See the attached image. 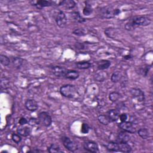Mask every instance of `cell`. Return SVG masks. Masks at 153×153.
Returning <instances> with one entry per match:
<instances>
[{"label": "cell", "instance_id": "d6a6232c", "mask_svg": "<svg viewBox=\"0 0 153 153\" xmlns=\"http://www.w3.org/2000/svg\"><path fill=\"white\" fill-rule=\"evenodd\" d=\"M92 12H93V8H92L91 5L86 3L85 6L84 7V8H83V10H82L83 14L84 16H90L92 13Z\"/></svg>", "mask_w": 153, "mask_h": 153}, {"label": "cell", "instance_id": "ffe728a7", "mask_svg": "<svg viewBox=\"0 0 153 153\" xmlns=\"http://www.w3.org/2000/svg\"><path fill=\"white\" fill-rule=\"evenodd\" d=\"M24 60L19 57H13L11 58V63L14 68L16 69H19L23 63Z\"/></svg>", "mask_w": 153, "mask_h": 153}, {"label": "cell", "instance_id": "3957f363", "mask_svg": "<svg viewBox=\"0 0 153 153\" xmlns=\"http://www.w3.org/2000/svg\"><path fill=\"white\" fill-rule=\"evenodd\" d=\"M60 94L67 98H76L79 94L76 87L72 84H66L60 88Z\"/></svg>", "mask_w": 153, "mask_h": 153}, {"label": "cell", "instance_id": "ac0fdd59", "mask_svg": "<svg viewBox=\"0 0 153 153\" xmlns=\"http://www.w3.org/2000/svg\"><path fill=\"white\" fill-rule=\"evenodd\" d=\"M79 74L78 71L75 70L68 69L65 78L71 80H75V79H76L79 77Z\"/></svg>", "mask_w": 153, "mask_h": 153}, {"label": "cell", "instance_id": "1f68e13d", "mask_svg": "<svg viewBox=\"0 0 153 153\" xmlns=\"http://www.w3.org/2000/svg\"><path fill=\"white\" fill-rule=\"evenodd\" d=\"M106 73L100 71L97 72L94 75V79L99 82H103L105 79H106Z\"/></svg>", "mask_w": 153, "mask_h": 153}, {"label": "cell", "instance_id": "f546056e", "mask_svg": "<svg viewBox=\"0 0 153 153\" xmlns=\"http://www.w3.org/2000/svg\"><path fill=\"white\" fill-rule=\"evenodd\" d=\"M121 94L118 91H112L109 94V99L112 102H117L118 100H119Z\"/></svg>", "mask_w": 153, "mask_h": 153}, {"label": "cell", "instance_id": "7c38bea8", "mask_svg": "<svg viewBox=\"0 0 153 153\" xmlns=\"http://www.w3.org/2000/svg\"><path fill=\"white\" fill-rule=\"evenodd\" d=\"M25 106L27 110L31 112L36 111L38 108V104L37 102L35 100L31 99H27L25 101Z\"/></svg>", "mask_w": 153, "mask_h": 153}, {"label": "cell", "instance_id": "cb8c5ba5", "mask_svg": "<svg viewBox=\"0 0 153 153\" xmlns=\"http://www.w3.org/2000/svg\"><path fill=\"white\" fill-rule=\"evenodd\" d=\"M132 149L127 143H119V151L122 152H130Z\"/></svg>", "mask_w": 153, "mask_h": 153}, {"label": "cell", "instance_id": "ba28073f", "mask_svg": "<svg viewBox=\"0 0 153 153\" xmlns=\"http://www.w3.org/2000/svg\"><path fill=\"white\" fill-rule=\"evenodd\" d=\"M83 148L85 150L90 152H99V149L97 143L92 140H87L83 143Z\"/></svg>", "mask_w": 153, "mask_h": 153}, {"label": "cell", "instance_id": "e0dca14e", "mask_svg": "<svg viewBox=\"0 0 153 153\" xmlns=\"http://www.w3.org/2000/svg\"><path fill=\"white\" fill-rule=\"evenodd\" d=\"M111 62L108 60L102 59L97 62V68L99 71H103L109 68L111 66Z\"/></svg>", "mask_w": 153, "mask_h": 153}, {"label": "cell", "instance_id": "836d02e7", "mask_svg": "<svg viewBox=\"0 0 153 153\" xmlns=\"http://www.w3.org/2000/svg\"><path fill=\"white\" fill-rule=\"evenodd\" d=\"M72 33L78 36H85L87 34L85 30L83 28H76L72 31Z\"/></svg>", "mask_w": 153, "mask_h": 153}, {"label": "cell", "instance_id": "f1b7e54d", "mask_svg": "<svg viewBox=\"0 0 153 153\" xmlns=\"http://www.w3.org/2000/svg\"><path fill=\"white\" fill-rule=\"evenodd\" d=\"M97 120L100 123H101L102 124L105 125V126L108 125L109 123H111L109 119L105 114L99 115L97 117Z\"/></svg>", "mask_w": 153, "mask_h": 153}, {"label": "cell", "instance_id": "e575fe53", "mask_svg": "<svg viewBox=\"0 0 153 153\" xmlns=\"http://www.w3.org/2000/svg\"><path fill=\"white\" fill-rule=\"evenodd\" d=\"M150 68H151V66H149L148 65L140 67V69H139L140 74H141L143 76H146L148 72H149V71Z\"/></svg>", "mask_w": 153, "mask_h": 153}, {"label": "cell", "instance_id": "60d3db41", "mask_svg": "<svg viewBox=\"0 0 153 153\" xmlns=\"http://www.w3.org/2000/svg\"><path fill=\"white\" fill-rule=\"evenodd\" d=\"M124 59H130L131 58V56L130 55H127V56H126L124 57Z\"/></svg>", "mask_w": 153, "mask_h": 153}, {"label": "cell", "instance_id": "4dcf8cb0", "mask_svg": "<svg viewBox=\"0 0 153 153\" xmlns=\"http://www.w3.org/2000/svg\"><path fill=\"white\" fill-rule=\"evenodd\" d=\"M0 62L4 66H8L10 64V58L4 54H1L0 55Z\"/></svg>", "mask_w": 153, "mask_h": 153}, {"label": "cell", "instance_id": "484cf974", "mask_svg": "<svg viewBox=\"0 0 153 153\" xmlns=\"http://www.w3.org/2000/svg\"><path fill=\"white\" fill-rule=\"evenodd\" d=\"M138 135L143 139H146L149 137V130L146 128H142L137 131Z\"/></svg>", "mask_w": 153, "mask_h": 153}, {"label": "cell", "instance_id": "277c9868", "mask_svg": "<svg viewBox=\"0 0 153 153\" xmlns=\"http://www.w3.org/2000/svg\"><path fill=\"white\" fill-rule=\"evenodd\" d=\"M38 118L39 121V123H41L42 126L46 127H48L51 126L52 123V118L50 116V115L45 111L41 112L38 115Z\"/></svg>", "mask_w": 153, "mask_h": 153}, {"label": "cell", "instance_id": "d4e9b609", "mask_svg": "<svg viewBox=\"0 0 153 153\" xmlns=\"http://www.w3.org/2000/svg\"><path fill=\"white\" fill-rule=\"evenodd\" d=\"M122 78V75L120 71H116L112 73L111 76V80L114 83H117L119 82Z\"/></svg>", "mask_w": 153, "mask_h": 153}, {"label": "cell", "instance_id": "5bb4252c", "mask_svg": "<svg viewBox=\"0 0 153 153\" xmlns=\"http://www.w3.org/2000/svg\"><path fill=\"white\" fill-rule=\"evenodd\" d=\"M53 4V2L50 1H45V0H40L34 1L33 5H34L38 9H42L43 8L51 6Z\"/></svg>", "mask_w": 153, "mask_h": 153}, {"label": "cell", "instance_id": "d6986e66", "mask_svg": "<svg viewBox=\"0 0 153 153\" xmlns=\"http://www.w3.org/2000/svg\"><path fill=\"white\" fill-rule=\"evenodd\" d=\"M71 17L72 18V19L78 23H82L86 21V19L85 18H84L83 17H82L78 11L72 12L71 14Z\"/></svg>", "mask_w": 153, "mask_h": 153}, {"label": "cell", "instance_id": "2e32d148", "mask_svg": "<svg viewBox=\"0 0 153 153\" xmlns=\"http://www.w3.org/2000/svg\"><path fill=\"white\" fill-rule=\"evenodd\" d=\"M57 5L63 6L66 9H72L76 6V2L73 0H63L59 1Z\"/></svg>", "mask_w": 153, "mask_h": 153}, {"label": "cell", "instance_id": "7a4b0ae2", "mask_svg": "<svg viewBox=\"0 0 153 153\" xmlns=\"http://www.w3.org/2000/svg\"><path fill=\"white\" fill-rule=\"evenodd\" d=\"M121 13L118 8H114L111 5H106L100 8L99 16L103 19H112L118 16Z\"/></svg>", "mask_w": 153, "mask_h": 153}, {"label": "cell", "instance_id": "d590c367", "mask_svg": "<svg viewBox=\"0 0 153 153\" xmlns=\"http://www.w3.org/2000/svg\"><path fill=\"white\" fill-rule=\"evenodd\" d=\"M11 139L16 143H19L22 140V137L18 133H13L11 135Z\"/></svg>", "mask_w": 153, "mask_h": 153}, {"label": "cell", "instance_id": "8fae6325", "mask_svg": "<svg viewBox=\"0 0 153 153\" xmlns=\"http://www.w3.org/2000/svg\"><path fill=\"white\" fill-rule=\"evenodd\" d=\"M105 115L108 117L111 123L115 122L119 119L120 111L117 109H112L108 111Z\"/></svg>", "mask_w": 153, "mask_h": 153}, {"label": "cell", "instance_id": "44dd1931", "mask_svg": "<svg viewBox=\"0 0 153 153\" xmlns=\"http://www.w3.org/2000/svg\"><path fill=\"white\" fill-rule=\"evenodd\" d=\"M106 148L111 152H119V143L115 142H109L106 145Z\"/></svg>", "mask_w": 153, "mask_h": 153}, {"label": "cell", "instance_id": "4316f807", "mask_svg": "<svg viewBox=\"0 0 153 153\" xmlns=\"http://www.w3.org/2000/svg\"><path fill=\"white\" fill-rule=\"evenodd\" d=\"M47 151L50 153L53 152H62L59 145L56 143H51L47 148Z\"/></svg>", "mask_w": 153, "mask_h": 153}, {"label": "cell", "instance_id": "8d00e7d4", "mask_svg": "<svg viewBox=\"0 0 153 153\" xmlns=\"http://www.w3.org/2000/svg\"><path fill=\"white\" fill-rule=\"evenodd\" d=\"M90 127L87 123H82L81 128V132L83 134H87L89 132Z\"/></svg>", "mask_w": 153, "mask_h": 153}, {"label": "cell", "instance_id": "9a60e30c", "mask_svg": "<svg viewBox=\"0 0 153 153\" xmlns=\"http://www.w3.org/2000/svg\"><path fill=\"white\" fill-rule=\"evenodd\" d=\"M32 130L31 128L27 126H21L17 129V132L19 134H20L21 136L23 137H27L29 136L31 133Z\"/></svg>", "mask_w": 153, "mask_h": 153}, {"label": "cell", "instance_id": "74e56055", "mask_svg": "<svg viewBox=\"0 0 153 153\" xmlns=\"http://www.w3.org/2000/svg\"><path fill=\"white\" fill-rule=\"evenodd\" d=\"M39 123V121L38 118L37 119V118H33V117L30 118L28 121V124L32 126H35L36 125H38Z\"/></svg>", "mask_w": 153, "mask_h": 153}, {"label": "cell", "instance_id": "4fadbf2b", "mask_svg": "<svg viewBox=\"0 0 153 153\" xmlns=\"http://www.w3.org/2000/svg\"><path fill=\"white\" fill-rule=\"evenodd\" d=\"M130 140V136L127 132L124 131H120L117 136V141L118 143H128Z\"/></svg>", "mask_w": 153, "mask_h": 153}, {"label": "cell", "instance_id": "30bf717a", "mask_svg": "<svg viewBox=\"0 0 153 153\" xmlns=\"http://www.w3.org/2000/svg\"><path fill=\"white\" fill-rule=\"evenodd\" d=\"M53 74L57 77H64L65 76L66 72L68 71V69L65 67L59 66H53L51 68Z\"/></svg>", "mask_w": 153, "mask_h": 153}, {"label": "cell", "instance_id": "7402d4cb", "mask_svg": "<svg viewBox=\"0 0 153 153\" xmlns=\"http://www.w3.org/2000/svg\"><path fill=\"white\" fill-rule=\"evenodd\" d=\"M76 68L79 69H87L91 67V63L87 61H80L75 63Z\"/></svg>", "mask_w": 153, "mask_h": 153}, {"label": "cell", "instance_id": "b9f144b4", "mask_svg": "<svg viewBox=\"0 0 153 153\" xmlns=\"http://www.w3.org/2000/svg\"><path fill=\"white\" fill-rule=\"evenodd\" d=\"M29 152H42V151L39 149H34L32 151H29Z\"/></svg>", "mask_w": 153, "mask_h": 153}, {"label": "cell", "instance_id": "f35d334b", "mask_svg": "<svg viewBox=\"0 0 153 153\" xmlns=\"http://www.w3.org/2000/svg\"><path fill=\"white\" fill-rule=\"evenodd\" d=\"M128 117L127 114L126 113H123L121 114H120V116H119V119L120 120L121 122L126 121L128 119Z\"/></svg>", "mask_w": 153, "mask_h": 153}, {"label": "cell", "instance_id": "8992f818", "mask_svg": "<svg viewBox=\"0 0 153 153\" xmlns=\"http://www.w3.org/2000/svg\"><path fill=\"white\" fill-rule=\"evenodd\" d=\"M130 93L133 99L137 102H143L145 100L144 92L139 88H132L130 90Z\"/></svg>", "mask_w": 153, "mask_h": 153}, {"label": "cell", "instance_id": "ab89813d", "mask_svg": "<svg viewBox=\"0 0 153 153\" xmlns=\"http://www.w3.org/2000/svg\"><path fill=\"white\" fill-rule=\"evenodd\" d=\"M19 123L21 126H24L26 124H28V120L24 117H21L19 121Z\"/></svg>", "mask_w": 153, "mask_h": 153}, {"label": "cell", "instance_id": "52a82bcc", "mask_svg": "<svg viewBox=\"0 0 153 153\" xmlns=\"http://www.w3.org/2000/svg\"><path fill=\"white\" fill-rule=\"evenodd\" d=\"M55 21L60 28H64L67 23V18L65 13L62 11H59L56 15Z\"/></svg>", "mask_w": 153, "mask_h": 153}, {"label": "cell", "instance_id": "83f0119b", "mask_svg": "<svg viewBox=\"0 0 153 153\" xmlns=\"http://www.w3.org/2000/svg\"><path fill=\"white\" fill-rule=\"evenodd\" d=\"M10 85V80L6 77H2L1 79V90H7Z\"/></svg>", "mask_w": 153, "mask_h": 153}, {"label": "cell", "instance_id": "9c48e42d", "mask_svg": "<svg viewBox=\"0 0 153 153\" xmlns=\"http://www.w3.org/2000/svg\"><path fill=\"white\" fill-rule=\"evenodd\" d=\"M118 126L123 131L127 132L128 133H134L136 131V128L134 127L133 124L130 121L121 122L118 124Z\"/></svg>", "mask_w": 153, "mask_h": 153}, {"label": "cell", "instance_id": "6da1fadb", "mask_svg": "<svg viewBox=\"0 0 153 153\" xmlns=\"http://www.w3.org/2000/svg\"><path fill=\"white\" fill-rule=\"evenodd\" d=\"M151 20L147 16H137L131 18L126 24L125 29L127 30H132L139 26H146L151 24Z\"/></svg>", "mask_w": 153, "mask_h": 153}, {"label": "cell", "instance_id": "5b68a950", "mask_svg": "<svg viewBox=\"0 0 153 153\" xmlns=\"http://www.w3.org/2000/svg\"><path fill=\"white\" fill-rule=\"evenodd\" d=\"M61 141L63 146L69 151L75 152L78 149V146L73 140H72L69 137L62 136L61 137Z\"/></svg>", "mask_w": 153, "mask_h": 153}, {"label": "cell", "instance_id": "603a6c76", "mask_svg": "<svg viewBox=\"0 0 153 153\" xmlns=\"http://www.w3.org/2000/svg\"><path fill=\"white\" fill-rule=\"evenodd\" d=\"M105 34L110 38H115L118 34L117 30L112 27H108L105 30Z\"/></svg>", "mask_w": 153, "mask_h": 153}]
</instances>
